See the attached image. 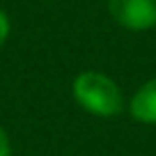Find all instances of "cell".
<instances>
[{
	"mask_svg": "<svg viewBox=\"0 0 156 156\" xmlns=\"http://www.w3.org/2000/svg\"><path fill=\"white\" fill-rule=\"evenodd\" d=\"M108 12L119 28L131 32L156 28V0H108Z\"/></svg>",
	"mask_w": 156,
	"mask_h": 156,
	"instance_id": "2",
	"label": "cell"
},
{
	"mask_svg": "<svg viewBox=\"0 0 156 156\" xmlns=\"http://www.w3.org/2000/svg\"><path fill=\"white\" fill-rule=\"evenodd\" d=\"M0 156H12V142L7 131L2 129V124H0Z\"/></svg>",
	"mask_w": 156,
	"mask_h": 156,
	"instance_id": "5",
	"label": "cell"
},
{
	"mask_svg": "<svg viewBox=\"0 0 156 156\" xmlns=\"http://www.w3.org/2000/svg\"><path fill=\"white\" fill-rule=\"evenodd\" d=\"M9 34H12V21H9V16H7L5 9H0V48L5 46Z\"/></svg>",
	"mask_w": 156,
	"mask_h": 156,
	"instance_id": "4",
	"label": "cell"
},
{
	"mask_svg": "<svg viewBox=\"0 0 156 156\" xmlns=\"http://www.w3.org/2000/svg\"><path fill=\"white\" fill-rule=\"evenodd\" d=\"M71 94L85 112L101 117V119H112V117L122 115L124 106H126L124 92L115 83V78H110L103 71H97V69H87V71L78 73L71 83Z\"/></svg>",
	"mask_w": 156,
	"mask_h": 156,
	"instance_id": "1",
	"label": "cell"
},
{
	"mask_svg": "<svg viewBox=\"0 0 156 156\" xmlns=\"http://www.w3.org/2000/svg\"><path fill=\"white\" fill-rule=\"evenodd\" d=\"M129 115L136 119L138 124H147V126H156V76L140 85L129 99Z\"/></svg>",
	"mask_w": 156,
	"mask_h": 156,
	"instance_id": "3",
	"label": "cell"
}]
</instances>
